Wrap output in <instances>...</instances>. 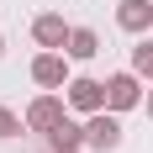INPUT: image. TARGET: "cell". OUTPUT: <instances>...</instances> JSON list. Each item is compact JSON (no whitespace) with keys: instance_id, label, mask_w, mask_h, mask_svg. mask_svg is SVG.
Instances as JSON below:
<instances>
[{"instance_id":"obj_1","label":"cell","mask_w":153,"mask_h":153,"mask_svg":"<svg viewBox=\"0 0 153 153\" xmlns=\"http://www.w3.org/2000/svg\"><path fill=\"white\" fill-rule=\"evenodd\" d=\"M85 143H90L95 153H111L116 143H122V122L106 116V111H90V122H85Z\"/></svg>"},{"instance_id":"obj_2","label":"cell","mask_w":153,"mask_h":153,"mask_svg":"<svg viewBox=\"0 0 153 153\" xmlns=\"http://www.w3.org/2000/svg\"><path fill=\"white\" fill-rule=\"evenodd\" d=\"M137 69H132V74H111L106 79V106L111 111H132V106H137V100H143V85H137Z\"/></svg>"},{"instance_id":"obj_3","label":"cell","mask_w":153,"mask_h":153,"mask_svg":"<svg viewBox=\"0 0 153 153\" xmlns=\"http://www.w3.org/2000/svg\"><path fill=\"white\" fill-rule=\"evenodd\" d=\"M58 122H63V100L58 95H37V100L27 106V127L32 132H53Z\"/></svg>"},{"instance_id":"obj_4","label":"cell","mask_w":153,"mask_h":153,"mask_svg":"<svg viewBox=\"0 0 153 153\" xmlns=\"http://www.w3.org/2000/svg\"><path fill=\"white\" fill-rule=\"evenodd\" d=\"M69 106L74 111H106V85L100 79H69Z\"/></svg>"},{"instance_id":"obj_5","label":"cell","mask_w":153,"mask_h":153,"mask_svg":"<svg viewBox=\"0 0 153 153\" xmlns=\"http://www.w3.org/2000/svg\"><path fill=\"white\" fill-rule=\"evenodd\" d=\"M32 79H37V85H48V90H53V85H63V79H69L63 53H53V48H48V53H37V58H32Z\"/></svg>"},{"instance_id":"obj_6","label":"cell","mask_w":153,"mask_h":153,"mask_svg":"<svg viewBox=\"0 0 153 153\" xmlns=\"http://www.w3.org/2000/svg\"><path fill=\"white\" fill-rule=\"evenodd\" d=\"M116 27L122 32H148L153 27V5L148 0H122L116 5Z\"/></svg>"},{"instance_id":"obj_7","label":"cell","mask_w":153,"mask_h":153,"mask_svg":"<svg viewBox=\"0 0 153 153\" xmlns=\"http://www.w3.org/2000/svg\"><path fill=\"white\" fill-rule=\"evenodd\" d=\"M69 32H74V27H63V16H53V11L32 21V37H37L42 48H63V42H69Z\"/></svg>"},{"instance_id":"obj_8","label":"cell","mask_w":153,"mask_h":153,"mask_svg":"<svg viewBox=\"0 0 153 153\" xmlns=\"http://www.w3.org/2000/svg\"><path fill=\"white\" fill-rule=\"evenodd\" d=\"M79 143H85V127H79V122H69V116H63V122L53 127V132H48V148H63V153H79Z\"/></svg>"},{"instance_id":"obj_9","label":"cell","mask_w":153,"mask_h":153,"mask_svg":"<svg viewBox=\"0 0 153 153\" xmlns=\"http://www.w3.org/2000/svg\"><path fill=\"white\" fill-rule=\"evenodd\" d=\"M63 53H69V58H95V53H100V37H95L90 27H74L69 42H63Z\"/></svg>"},{"instance_id":"obj_10","label":"cell","mask_w":153,"mask_h":153,"mask_svg":"<svg viewBox=\"0 0 153 153\" xmlns=\"http://www.w3.org/2000/svg\"><path fill=\"white\" fill-rule=\"evenodd\" d=\"M132 69H137L143 79H153V42H137V48H132Z\"/></svg>"},{"instance_id":"obj_11","label":"cell","mask_w":153,"mask_h":153,"mask_svg":"<svg viewBox=\"0 0 153 153\" xmlns=\"http://www.w3.org/2000/svg\"><path fill=\"white\" fill-rule=\"evenodd\" d=\"M16 132H21V122H16V116H11V111H5V106H0V137H16Z\"/></svg>"},{"instance_id":"obj_12","label":"cell","mask_w":153,"mask_h":153,"mask_svg":"<svg viewBox=\"0 0 153 153\" xmlns=\"http://www.w3.org/2000/svg\"><path fill=\"white\" fill-rule=\"evenodd\" d=\"M148 116H153V90H148Z\"/></svg>"},{"instance_id":"obj_13","label":"cell","mask_w":153,"mask_h":153,"mask_svg":"<svg viewBox=\"0 0 153 153\" xmlns=\"http://www.w3.org/2000/svg\"><path fill=\"white\" fill-rule=\"evenodd\" d=\"M0 53H5V37H0Z\"/></svg>"},{"instance_id":"obj_14","label":"cell","mask_w":153,"mask_h":153,"mask_svg":"<svg viewBox=\"0 0 153 153\" xmlns=\"http://www.w3.org/2000/svg\"><path fill=\"white\" fill-rule=\"evenodd\" d=\"M53 153H63V148H53Z\"/></svg>"}]
</instances>
